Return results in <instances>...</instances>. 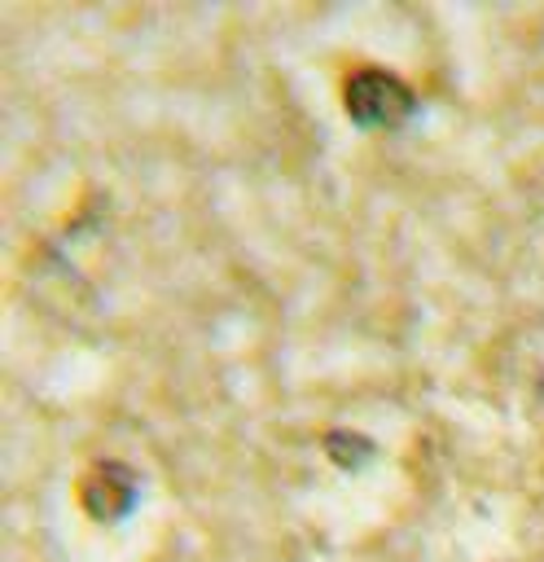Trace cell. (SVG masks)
Here are the masks:
<instances>
[{"mask_svg":"<svg viewBox=\"0 0 544 562\" xmlns=\"http://www.w3.org/2000/svg\"><path fill=\"white\" fill-rule=\"evenodd\" d=\"M412 110H417L412 88L386 70H355L347 79V114L360 127H399Z\"/></svg>","mask_w":544,"mask_h":562,"instance_id":"6da1fadb","label":"cell"},{"mask_svg":"<svg viewBox=\"0 0 544 562\" xmlns=\"http://www.w3.org/2000/svg\"><path fill=\"white\" fill-rule=\"evenodd\" d=\"M114 487L123 492V487H136V479L123 470V465H97L88 479H83V505H88V514L92 518H118V505L110 501L114 496Z\"/></svg>","mask_w":544,"mask_h":562,"instance_id":"7a4b0ae2","label":"cell"}]
</instances>
